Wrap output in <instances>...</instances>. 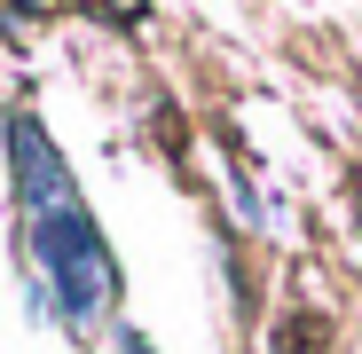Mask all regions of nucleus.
Segmentation results:
<instances>
[]
</instances>
